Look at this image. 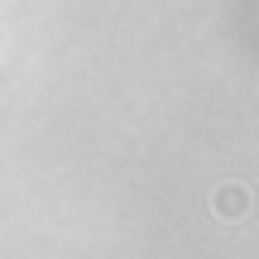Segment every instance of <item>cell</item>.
Returning <instances> with one entry per match:
<instances>
[{"label": "cell", "mask_w": 259, "mask_h": 259, "mask_svg": "<svg viewBox=\"0 0 259 259\" xmlns=\"http://www.w3.org/2000/svg\"><path fill=\"white\" fill-rule=\"evenodd\" d=\"M211 211L221 216V221H245V211H250V187L245 183H221L211 197Z\"/></svg>", "instance_id": "6da1fadb"}]
</instances>
